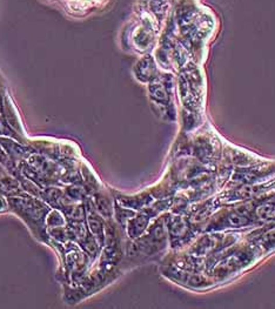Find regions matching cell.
<instances>
[{
	"label": "cell",
	"instance_id": "cell-1",
	"mask_svg": "<svg viewBox=\"0 0 275 309\" xmlns=\"http://www.w3.org/2000/svg\"><path fill=\"white\" fill-rule=\"evenodd\" d=\"M67 4L75 10H87V8L94 7L102 2V0H66Z\"/></svg>",
	"mask_w": 275,
	"mask_h": 309
}]
</instances>
